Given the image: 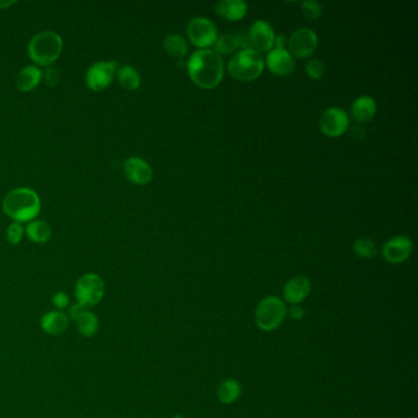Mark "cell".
<instances>
[{"instance_id": "5b68a950", "label": "cell", "mask_w": 418, "mask_h": 418, "mask_svg": "<svg viewBox=\"0 0 418 418\" xmlns=\"http://www.w3.org/2000/svg\"><path fill=\"white\" fill-rule=\"evenodd\" d=\"M288 315L286 303L277 296H267L257 303L255 322L262 331H274L283 324Z\"/></svg>"}, {"instance_id": "4dcf8cb0", "label": "cell", "mask_w": 418, "mask_h": 418, "mask_svg": "<svg viewBox=\"0 0 418 418\" xmlns=\"http://www.w3.org/2000/svg\"><path fill=\"white\" fill-rule=\"evenodd\" d=\"M288 315L293 320H302L306 317V311L301 306H292L290 309L288 308Z\"/></svg>"}, {"instance_id": "ffe728a7", "label": "cell", "mask_w": 418, "mask_h": 418, "mask_svg": "<svg viewBox=\"0 0 418 418\" xmlns=\"http://www.w3.org/2000/svg\"><path fill=\"white\" fill-rule=\"evenodd\" d=\"M26 236L37 244L48 242L52 237V228L47 222L33 220L26 227Z\"/></svg>"}, {"instance_id": "e0dca14e", "label": "cell", "mask_w": 418, "mask_h": 418, "mask_svg": "<svg viewBox=\"0 0 418 418\" xmlns=\"http://www.w3.org/2000/svg\"><path fill=\"white\" fill-rule=\"evenodd\" d=\"M215 10L225 20L238 21L247 15L248 6L243 0H220L215 6Z\"/></svg>"}, {"instance_id": "4316f807", "label": "cell", "mask_w": 418, "mask_h": 418, "mask_svg": "<svg viewBox=\"0 0 418 418\" xmlns=\"http://www.w3.org/2000/svg\"><path fill=\"white\" fill-rule=\"evenodd\" d=\"M302 14L308 20H317L322 14V8L317 1L313 0H306L301 4Z\"/></svg>"}, {"instance_id": "7c38bea8", "label": "cell", "mask_w": 418, "mask_h": 418, "mask_svg": "<svg viewBox=\"0 0 418 418\" xmlns=\"http://www.w3.org/2000/svg\"><path fill=\"white\" fill-rule=\"evenodd\" d=\"M412 251L413 243L410 238L396 236L384 244L383 257L390 264H400L411 257Z\"/></svg>"}, {"instance_id": "f1b7e54d", "label": "cell", "mask_w": 418, "mask_h": 418, "mask_svg": "<svg viewBox=\"0 0 418 418\" xmlns=\"http://www.w3.org/2000/svg\"><path fill=\"white\" fill-rule=\"evenodd\" d=\"M306 73L313 80H320L325 74V66L318 59H311L306 66Z\"/></svg>"}, {"instance_id": "ba28073f", "label": "cell", "mask_w": 418, "mask_h": 418, "mask_svg": "<svg viewBox=\"0 0 418 418\" xmlns=\"http://www.w3.org/2000/svg\"><path fill=\"white\" fill-rule=\"evenodd\" d=\"M187 35L193 45L197 48L207 50V47L214 45L216 40V26L207 17H195L188 25Z\"/></svg>"}, {"instance_id": "7a4b0ae2", "label": "cell", "mask_w": 418, "mask_h": 418, "mask_svg": "<svg viewBox=\"0 0 418 418\" xmlns=\"http://www.w3.org/2000/svg\"><path fill=\"white\" fill-rule=\"evenodd\" d=\"M3 211L15 222H31L40 215V199L30 188H16L6 194Z\"/></svg>"}, {"instance_id": "9a60e30c", "label": "cell", "mask_w": 418, "mask_h": 418, "mask_svg": "<svg viewBox=\"0 0 418 418\" xmlns=\"http://www.w3.org/2000/svg\"><path fill=\"white\" fill-rule=\"evenodd\" d=\"M267 66L275 75L288 76L292 74L296 63L288 50L274 48L267 53Z\"/></svg>"}, {"instance_id": "277c9868", "label": "cell", "mask_w": 418, "mask_h": 418, "mask_svg": "<svg viewBox=\"0 0 418 418\" xmlns=\"http://www.w3.org/2000/svg\"><path fill=\"white\" fill-rule=\"evenodd\" d=\"M264 59L259 52L252 48L242 50L228 61V73L230 75L238 81L249 82L255 80L262 75L264 71Z\"/></svg>"}, {"instance_id": "7402d4cb", "label": "cell", "mask_w": 418, "mask_h": 418, "mask_svg": "<svg viewBox=\"0 0 418 418\" xmlns=\"http://www.w3.org/2000/svg\"><path fill=\"white\" fill-rule=\"evenodd\" d=\"M117 80L119 85L126 91H135L140 87L142 77L135 68L130 66H123L117 70Z\"/></svg>"}, {"instance_id": "2e32d148", "label": "cell", "mask_w": 418, "mask_h": 418, "mask_svg": "<svg viewBox=\"0 0 418 418\" xmlns=\"http://www.w3.org/2000/svg\"><path fill=\"white\" fill-rule=\"evenodd\" d=\"M70 324V318L61 311H51L40 318V329L48 335L58 336L66 333Z\"/></svg>"}, {"instance_id": "52a82bcc", "label": "cell", "mask_w": 418, "mask_h": 418, "mask_svg": "<svg viewBox=\"0 0 418 418\" xmlns=\"http://www.w3.org/2000/svg\"><path fill=\"white\" fill-rule=\"evenodd\" d=\"M117 70V61H97L86 71V85L92 91L106 90L114 80Z\"/></svg>"}, {"instance_id": "d590c367", "label": "cell", "mask_w": 418, "mask_h": 418, "mask_svg": "<svg viewBox=\"0 0 418 418\" xmlns=\"http://www.w3.org/2000/svg\"><path fill=\"white\" fill-rule=\"evenodd\" d=\"M172 418H187L186 417V416H184V415H181V413H178V415H176V416H173V417Z\"/></svg>"}, {"instance_id": "d6986e66", "label": "cell", "mask_w": 418, "mask_h": 418, "mask_svg": "<svg viewBox=\"0 0 418 418\" xmlns=\"http://www.w3.org/2000/svg\"><path fill=\"white\" fill-rule=\"evenodd\" d=\"M43 79V71L38 66H25L22 70L17 74L16 77V86L21 92H30L35 90L40 85Z\"/></svg>"}, {"instance_id": "8992f818", "label": "cell", "mask_w": 418, "mask_h": 418, "mask_svg": "<svg viewBox=\"0 0 418 418\" xmlns=\"http://www.w3.org/2000/svg\"><path fill=\"white\" fill-rule=\"evenodd\" d=\"M106 286L100 275L87 272L77 278L75 283L76 301L85 308L95 307L105 297Z\"/></svg>"}, {"instance_id": "603a6c76", "label": "cell", "mask_w": 418, "mask_h": 418, "mask_svg": "<svg viewBox=\"0 0 418 418\" xmlns=\"http://www.w3.org/2000/svg\"><path fill=\"white\" fill-rule=\"evenodd\" d=\"M75 322L79 333L85 338H92L98 333V329H100L98 318L96 317V314L90 312L89 309H86L85 312L76 319Z\"/></svg>"}, {"instance_id": "4fadbf2b", "label": "cell", "mask_w": 418, "mask_h": 418, "mask_svg": "<svg viewBox=\"0 0 418 418\" xmlns=\"http://www.w3.org/2000/svg\"><path fill=\"white\" fill-rule=\"evenodd\" d=\"M312 291L311 280L304 275H297L288 280L283 288V302L291 306H299L307 299Z\"/></svg>"}, {"instance_id": "3957f363", "label": "cell", "mask_w": 418, "mask_h": 418, "mask_svg": "<svg viewBox=\"0 0 418 418\" xmlns=\"http://www.w3.org/2000/svg\"><path fill=\"white\" fill-rule=\"evenodd\" d=\"M63 38L54 31H43L33 36L27 45V54L38 66H51L61 57Z\"/></svg>"}, {"instance_id": "30bf717a", "label": "cell", "mask_w": 418, "mask_h": 418, "mask_svg": "<svg viewBox=\"0 0 418 418\" xmlns=\"http://www.w3.org/2000/svg\"><path fill=\"white\" fill-rule=\"evenodd\" d=\"M348 124L350 119L348 113L338 107L327 110L322 113L319 121L320 130L324 135L329 137H338L345 134L348 131Z\"/></svg>"}, {"instance_id": "ac0fdd59", "label": "cell", "mask_w": 418, "mask_h": 418, "mask_svg": "<svg viewBox=\"0 0 418 418\" xmlns=\"http://www.w3.org/2000/svg\"><path fill=\"white\" fill-rule=\"evenodd\" d=\"M377 113V103L372 97H358L351 107V116L358 123H367L373 119Z\"/></svg>"}, {"instance_id": "f546056e", "label": "cell", "mask_w": 418, "mask_h": 418, "mask_svg": "<svg viewBox=\"0 0 418 418\" xmlns=\"http://www.w3.org/2000/svg\"><path fill=\"white\" fill-rule=\"evenodd\" d=\"M52 304L53 307L57 308V311H64L66 308L70 307V298L66 292H57L52 298Z\"/></svg>"}, {"instance_id": "d6a6232c", "label": "cell", "mask_w": 418, "mask_h": 418, "mask_svg": "<svg viewBox=\"0 0 418 418\" xmlns=\"http://www.w3.org/2000/svg\"><path fill=\"white\" fill-rule=\"evenodd\" d=\"M87 308L84 307V306H81L79 303H75V304H73L71 306L70 309H69V318H70V320H74L75 322L77 318L80 317L82 313L85 312Z\"/></svg>"}, {"instance_id": "44dd1931", "label": "cell", "mask_w": 418, "mask_h": 418, "mask_svg": "<svg viewBox=\"0 0 418 418\" xmlns=\"http://www.w3.org/2000/svg\"><path fill=\"white\" fill-rule=\"evenodd\" d=\"M242 394V388L241 384L236 379H226L223 380L217 389V398L220 400V403H236L239 396Z\"/></svg>"}, {"instance_id": "1f68e13d", "label": "cell", "mask_w": 418, "mask_h": 418, "mask_svg": "<svg viewBox=\"0 0 418 418\" xmlns=\"http://www.w3.org/2000/svg\"><path fill=\"white\" fill-rule=\"evenodd\" d=\"M43 79H45L47 85L56 86L58 84V74L54 69L48 68L45 73H43Z\"/></svg>"}, {"instance_id": "6da1fadb", "label": "cell", "mask_w": 418, "mask_h": 418, "mask_svg": "<svg viewBox=\"0 0 418 418\" xmlns=\"http://www.w3.org/2000/svg\"><path fill=\"white\" fill-rule=\"evenodd\" d=\"M187 69L191 80L204 90H212L220 85L225 74L221 57L211 50L194 52L188 61Z\"/></svg>"}, {"instance_id": "e575fe53", "label": "cell", "mask_w": 418, "mask_h": 418, "mask_svg": "<svg viewBox=\"0 0 418 418\" xmlns=\"http://www.w3.org/2000/svg\"><path fill=\"white\" fill-rule=\"evenodd\" d=\"M15 4L16 1H0V9H8Z\"/></svg>"}, {"instance_id": "5bb4252c", "label": "cell", "mask_w": 418, "mask_h": 418, "mask_svg": "<svg viewBox=\"0 0 418 418\" xmlns=\"http://www.w3.org/2000/svg\"><path fill=\"white\" fill-rule=\"evenodd\" d=\"M123 172L126 179L136 186H147L154 177L151 166L140 157H130L126 160Z\"/></svg>"}, {"instance_id": "8fae6325", "label": "cell", "mask_w": 418, "mask_h": 418, "mask_svg": "<svg viewBox=\"0 0 418 418\" xmlns=\"http://www.w3.org/2000/svg\"><path fill=\"white\" fill-rule=\"evenodd\" d=\"M249 45L254 51L270 52L275 47V33L267 21L257 20L253 24L248 33Z\"/></svg>"}, {"instance_id": "d4e9b609", "label": "cell", "mask_w": 418, "mask_h": 418, "mask_svg": "<svg viewBox=\"0 0 418 418\" xmlns=\"http://www.w3.org/2000/svg\"><path fill=\"white\" fill-rule=\"evenodd\" d=\"M241 47V35L234 33H226V35L217 37L214 48L217 54H230L232 52L237 51Z\"/></svg>"}, {"instance_id": "484cf974", "label": "cell", "mask_w": 418, "mask_h": 418, "mask_svg": "<svg viewBox=\"0 0 418 418\" xmlns=\"http://www.w3.org/2000/svg\"><path fill=\"white\" fill-rule=\"evenodd\" d=\"M352 251L357 257H362V259H372L378 253L375 243L369 238L356 239L352 244Z\"/></svg>"}, {"instance_id": "cb8c5ba5", "label": "cell", "mask_w": 418, "mask_h": 418, "mask_svg": "<svg viewBox=\"0 0 418 418\" xmlns=\"http://www.w3.org/2000/svg\"><path fill=\"white\" fill-rule=\"evenodd\" d=\"M163 50L171 58L181 59L188 54L187 42L181 36L168 35L163 40Z\"/></svg>"}, {"instance_id": "836d02e7", "label": "cell", "mask_w": 418, "mask_h": 418, "mask_svg": "<svg viewBox=\"0 0 418 418\" xmlns=\"http://www.w3.org/2000/svg\"><path fill=\"white\" fill-rule=\"evenodd\" d=\"M351 135H352L354 139H362L363 136H364V131H363L362 128L353 126L352 129H351Z\"/></svg>"}, {"instance_id": "9c48e42d", "label": "cell", "mask_w": 418, "mask_h": 418, "mask_svg": "<svg viewBox=\"0 0 418 418\" xmlns=\"http://www.w3.org/2000/svg\"><path fill=\"white\" fill-rule=\"evenodd\" d=\"M288 52L296 58H308L312 56L318 47V36L311 29L294 31L288 43Z\"/></svg>"}, {"instance_id": "83f0119b", "label": "cell", "mask_w": 418, "mask_h": 418, "mask_svg": "<svg viewBox=\"0 0 418 418\" xmlns=\"http://www.w3.org/2000/svg\"><path fill=\"white\" fill-rule=\"evenodd\" d=\"M24 233H25V230H24V227L21 226V223L13 222L6 230L8 242L13 244V246H17L22 241Z\"/></svg>"}]
</instances>
